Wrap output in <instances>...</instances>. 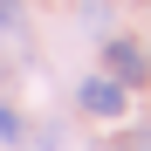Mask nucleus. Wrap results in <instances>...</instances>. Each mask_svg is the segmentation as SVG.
<instances>
[{
	"label": "nucleus",
	"instance_id": "20e7f679",
	"mask_svg": "<svg viewBox=\"0 0 151 151\" xmlns=\"http://www.w3.org/2000/svg\"><path fill=\"white\" fill-rule=\"evenodd\" d=\"M0 28H21V0H0Z\"/></svg>",
	"mask_w": 151,
	"mask_h": 151
},
{
	"label": "nucleus",
	"instance_id": "f03ea898",
	"mask_svg": "<svg viewBox=\"0 0 151 151\" xmlns=\"http://www.w3.org/2000/svg\"><path fill=\"white\" fill-rule=\"evenodd\" d=\"M76 103H83L89 117H124V83H110V76H89V83L76 89Z\"/></svg>",
	"mask_w": 151,
	"mask_h": 151
},
{
	"label": "nucleus",
	"instance_id": "f257e3e1",
	"mask_svg": "<svg viewBox=\"0 0 151 151\" xmlns=\"http://www.w3.org/2000/svg\"><path fill=\"white\" fill-rule=\"evenodd\" d=\"M103 69H110V83H144L151 76V62H144L137 41H103Z\"/></svg>",
	"mask_w": 151,
	"mask_h": 151
},
{
	"label": "nucleus",
	"instance_id": "39448f33",
	"mask_svg": "<svg viewBox=\"0 0 151 151\" xmlns=\"http://www.w3.org/2000/svg\"><path fill=\"white\" fill-rule=\"evenodd\" d=\"M117 151H151V131H131V137H124Z\"/></svg>",
	"mask_w": 151,
	"mask_h": 151
},
{
	"label": "nucleus",
	"instance_id": "7ed1b4c3",
	"mask_svg": "<svg viewBox=\"0 0 151 151\" xmlns=\"http://www.w3.org/2000/svg\"><path fill=\"white\" fill-rule=\"evenodd\" d=\"M0 144H28V117L14 103H0Z\"/></svg>",
	"mask_w": 151,
	"mask_h": 151
}]
</instances>
